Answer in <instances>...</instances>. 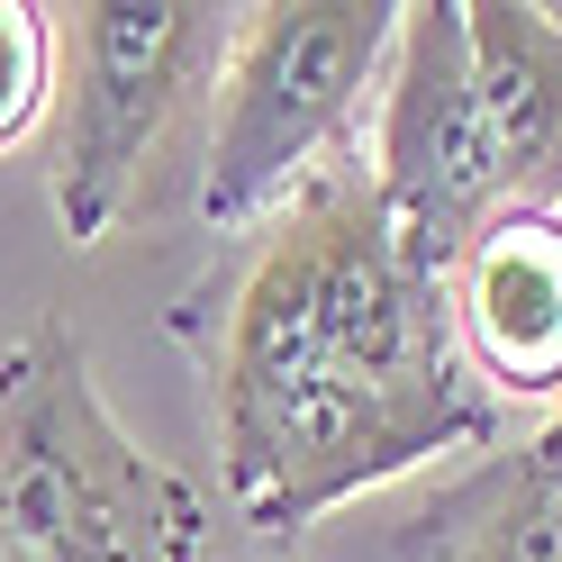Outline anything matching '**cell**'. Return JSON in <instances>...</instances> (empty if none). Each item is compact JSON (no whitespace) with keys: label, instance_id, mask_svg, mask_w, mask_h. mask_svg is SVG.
<instances>
[{"label":"cell","instance_id":"1","mask_svg":"<svg viewBox=\"0 0 562 562\" xmlns=\"http://www.w3.org/2000/svg\"><path fill=\"white\" fill-rule=\"evenodd\" d=\"M499 400L463 363L445 281H427L363 155L318 172L255 236L218 336V463L263 536H308L336 508L499 445Z\"/></svg>","mask_w":562,"mask_h":562},{"label":"cell","instance_id":"2","mask_svg":"<svg viewBox=\"0 0 562 562\" xmlns=\"http://www.w3.org/2000/svg\"><path fill=\"white\" fill-rule=\"evenodd\" d=\"M0 544L10 562H200V490L136 445L74 327H27L0 363Z\"/></svg>","mask_w":562,"mask_h":562},{"label":"cell","instance_id":"3","mask_svg":"<svg viewBox=\"0 0 562 562\" xmlns=\"http://www.w3.org/2000/svg\"><path fill=\"white\" fill-rule=\"evenodd\" d=\"M391 0H272L236 19V55L200 127V218L218 236L272 227L318 172L363 155V110L391 74Z\"/></svg>","mask_w":562,"mask_h":562},{"label":"cell","instance_id":"4","mask_svg":"<svg viewBox=\"0 0 562 562\" xmlns=\"http://www.w3.org/2000/svg\"><path fill=\"white\" fill-rule=\"evenodd\" d=\"M55 110L46 191L74 245H100L172 164L182 127L209 119L245 10L209 0H82L55 10Z\"/></svg>","mask_w":562,"mask_h":562},{"label":"cell","instance_id":"5","mask_svg":"<svg viewBox=\"0 0 562 562\" xmlns=\"http://www.w3.org/2000/svg\"><path fill=\"white\" fill-rule=\"evenodd\" d=\"M363 182L391 218L400 255L445 281L481 245L490 218H508L499 155H490L481 82H472V37H463V0H417L400 10L391 74L372 100V155Z\"/></svg>","mask_w":562,"mask_h":562},{"label":"cell","instance_id":"6","mask_svg":"<svg viewBox=\"0 0 562 562\" xmlns=\"http://www.w3.org/2000/svg\"><path fill=\"white\" fill-rule=\"evenodd\" d=\"M445 308L463 336V363L490 381V400H562V218L508 209L481 245L445 272Z\"/></svg>","mask_w":562,"mask_h":562},{"label":"cell","instance_id":"7","mask_svg":"<svg viewBox=\"0 0 562 562\" xmlns=\"http://www.w3.org/2000/svg\"><path fill=\"white\" fill-rule=\"evenodd\" d=\"M363 562H562V499L536 463V436L445 463L363 536Z\"/></svg>","mask_w":562,"mask_h":562},{"label":"cell","instance_id":"8","mask_svg":"<svg viewBox=\"0 0 562 562\" xmlns=\"http://www.w3.org/2000/svg\"><path fill=\"white\" fill-rule=\"evenodd\" d=\"M472 82L508 209L562 218V27L544 0H463Z\"/></svg>","mask_w":562,"mask_h":562},{"label":"cell","instance_id":"9","mask_svg":"<svg viewBox=\"0 0 562 562\" xmlns=\"http://www.w3.org/2000/svg\"><path fill=\"white\" fill-rule=\"evenodd\" d=\"M55 110V10L0 0V155L27 146Z\"/></svg>","mask_w":562,"mask_h":562},{"label":"cell","instance_id":"10","mask_svg":"<svg viewBox=\"0 0 562 562\" xmlns=\"http://www.w3.org/2000/svg\"><path fill=\"white\" fill-rule=\"evenodd\" d=\"M536 463H544V481H553V499H562V400L544 408V427H536Z\"/></svg>","mask_w":562,"mask_h":562},{"label":"cell","instance_id":"11","mask_svg":"<svg viewBox=\"0 0 562 562\" xmlns=\"http://www.w3.org/2000/svg\"><path fill=\"white\" fill-rule=\"evenodd\" d=\"M0 562H10V544H0Z\"/></svg>","mask_w":562,"mask_h":562},{"label":"cell","instance_id":"12","mask_svg":"<svg viewBox=\"0 0 562 562\" xmlns=\"http://www.w3.org/2000/svg\"><path fill=\"white\" fill-rule=\"evenodd\" d=\"M553 27H562V10H553Z\"/></svg>","mask_w":562,"mask_h":562}]
</instances>
